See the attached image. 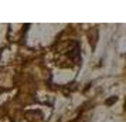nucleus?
I'll use <instances>...</instances> for the list:
<instances>
[]
</instances>
